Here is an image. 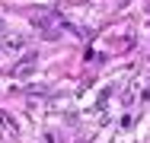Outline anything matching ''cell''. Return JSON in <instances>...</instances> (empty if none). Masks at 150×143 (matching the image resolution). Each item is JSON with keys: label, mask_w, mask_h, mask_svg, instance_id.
<instances>
[{"label": "cell", "mask_w": 150, "mask_h": 143, "mask_svg": "<svg viewBox=\"0 0 150 143\" xmlns=\"http://www.w3.org/2000/svg\"><path fill=\"white\" fill-rule=\"evenodd\" d=\"M0 124H3V130H6V134H16V127H13V121H10V118H6L3 111H0Z\"/></svg>", "instance_id": "cell-2"}, {"label": "cell", "mask_w": 150, "mask_h": 143, "mask_svg": "<svg viewBox=\"0 0 150 143\" xmlns=\"http://www.w3.org/2000/svg\"><path fill=\"white\" fill-rule=\"evenodd\" d=\"M19 48H26V41H23L19 35H10V38H6V51H19Z\"/></svg>", "instance_id": "cell-1"}, {"label": "cell", "mask_w": 150, "mask_h": 143, "mask_svg": "<svg viewBox=\"0 0 150 143\" xmlns=\"http://www.w3.org/2000/svg\"><path fill=\"white\" fill-rule=\"evenodd\" d=\"M0 32H3V19H0Z\"/></svg>", "instance_id": "cell-3"}]
</instances>
